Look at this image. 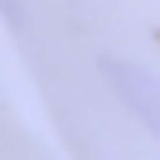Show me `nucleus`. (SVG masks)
Returning a JSON list of instances; mask_svg holds the SVG:
<instances>
[{"label": "nucleus", "instance_id": "nucleus-1", "mask_svg": "<svg viewBox=\"0 0 160 160\" xmlns=\"http://www.w3.org/2000/svg\"><path fill=\"white\" fill-rule=\"evenodd\" d=\"M102 82L131 112V121L146 136L160 141V73L146 68V63H136V58H102Z\"/></svg>", "mask_w": 160, "mask_h": 160}]
</instances>
